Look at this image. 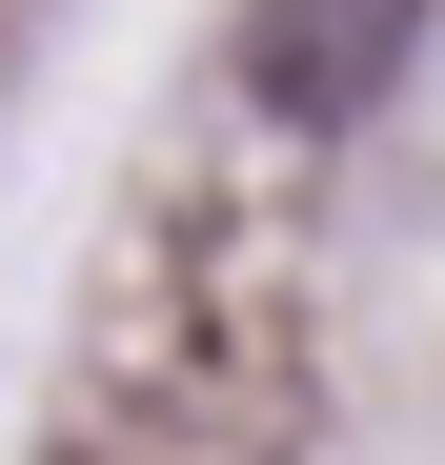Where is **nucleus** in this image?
<instances>
[{
    "mask_svg": "<svg viewBox=\"0 0 445 465\" xmlns=\"http://www.w3.org/2000/svg\"><path fill=\"white\" fill-rule=\"evenodd\" d=\"M405 41H425V0H243V102L283 142H344L405 82Z\"/></svg>",
    "mask_w": 445,
    "mask_h": 465,
    "instance_id": "obj_2",
    "label": "nucleus"
},
{
    "mask_svg": "<svg viewBox=\"0 0 445 465\" xmlns=\"http://www.w3.org/2000/svg\"><path fill=\"white\" fill-rule=\"evenodd\" d=\"M304 405V263H283V203H142L122 303H102V425H142L163 465H263Z\"/></svg>",
    "mask_w": 445,
    "mask_h": 465,
    "instance_id": "obj_1",
    "label": "nucleus"
}]
</instances>
